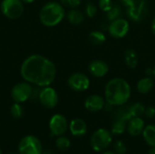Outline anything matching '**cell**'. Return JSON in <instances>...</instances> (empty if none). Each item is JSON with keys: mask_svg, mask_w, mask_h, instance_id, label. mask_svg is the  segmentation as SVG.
Instances as JSON below:
<instances>
[{"mask_svg": "<svg viewBox=\"0 0 155 154\" xmlns=\"http://www.w3.org/2000/svg\"><path fill=\"white\" fill-rule=\"evenodd\" d=\"M66 18H67L68 22L71 25H81L84 22V13L82 11H80L78 9H75V8H73L66 15Z\"/></svg>", "mask_w": 155, "mask_h": 154, "instance_id": "18", "label": "cell"}, {"mask_svg": "<svg viewBox=\"0 0 155 154\" xmlns=\"http://www.w3.org/2000/svg\"><path fill=\"white\" fill-rule=\"evenodd\" d=\"M34 88L28 82H20L14 85L11 90V97L15 103H25L33 95Z\"/></svg>", "mask_w": 155, "mask_h": 154, "instance_id": "7", "label": "cell"}, {"mask_svg": "<svg viewBox=\"0 0 155 154\" xmlns=\"http://www.w3.org/2000/svg\"><path fill=\"white\" fill-rule=\"evenodd\" d=\"M10 113H11L13 118L19 119L24 114V109L19 103H15L10 108Z\"/></svg>", "mask_w": 155, "mask_h": 154, "instance_id": "27", "label": "cell"}, {"mask_svg": "<svg viewBox=\"0 0 155 154\" xmlns=\"http://www.w3.org/2000/svg\"><path fill=\"white\" fill-rule=\"evenodd\" d=\"M61 4L68 8H76L80 5L81 0H61Z\"/></svg>", "mask_w": 155, "mask_h": 154, "instance_id": "31", "label": "cell"}, {"mask_svg": "<svg viewBox=\"0 0 155 154\" xmlns=\"http://www.w3.org/2000/svg\"><path fill=\"white\" fill-rule=\"evenodd\" d=\"M68 128V122L63 114L56 113L51 117L49 121V130L53 136L58 137L64 134Z\"/></svg>", "mask_w": 155, "mask_h": 154, "instance_id": "10", "label": "cell"}, {"mask_svg": "<svg viewBox=\"0 0 155 154\" xmlns=\"http://www.w3.org/2000/svg\"><path fill=\"white\" fill-rule=\"evenodd\" d=\"M120 108L115 113L116 120H122L125 123H128L130 119H132V116L129 112V107H124V105L119 106Z\"/></svg>", "mask_w": 155, "mask_h": 154, "instance_id": "23", "label": "cell"}, {"mask_svg": "<svg viewBox=\"0 0 155 154\" xmlns=\"http://www.w3.org/2000/svg\"><path fill=\"white\" fill-rule=\"evenodd\" d=\"M43 154H49V152H45V153L43 152Z\"/></svg>", "mask_w": 155, "mask_h": 154, "instance_id": "39", "label": "cell"}, {"mask_svg": "<svg viewBox=\"0 0 155 154\" xmlns=\"http://www.w3.org/2000/svg\"><path fill=\"white\" fill-rule=\"evenodd\" d=\"M71 145V142L68 138L61 135L58 136L56 141H55V146L60 150V151H66L67 149H69Z\"/></svg>", "mask_w": 155, "mask_h": 154, "instance_id": "26", "label": "cell"}, {"mask_svg": "<svg viewBox=\"0 0 155 154\" xmlns=\"http://www.w3.org/2000/svg\"><path fill=\"white\" fill-rule=\"evenodd\" d=\"M152 32H153V35L155 36V18L153 20V22H152Z\"/></svg>", "mask_w": 155, "mask_h": 154, "instance_id": "34", "label": "cell"}, {"mask_svg": "<svg viewBox=\"0 0 155 154\" xmlns=\"http://www.w3.org/2000/svg\"><path fill=\"white\" fill-rule=\"evenodd\" d=\"M130 114L133 117H142L145 113V107L141 103H135L129 106Z\"/></svg>", "mask_w": 155, "mask_h": 154, "instance_id": "22", "label": "cell"}, {"mask_svg": "<svg viewBox=\"0 0 155 154\" xmlns=\"http://www.w3.org/2000/svg\"><path fill=\"white\" fill-rule=\"evenodd\" d=\"M125 64L129 68L134 69L138 64V55L134 49H128L124 53Z\"/></svg>", "mask_w": 155, "mask_h": 154, "instance_id": "20", "label": "cell"}, {"mask_svg": "<svg viewBox=\"0 0 155 154\" xmlns=\"http://www.w3.org/2000/svg\"><path fill=\"white\" fill-rule=\"evenodd\" d=\"M96 13H97L96 6L93 3H91V2L87 3V5L85 6V15L88 17L93 18V17H94V15H96Z\"/></svg>", "mask_w": 155, "mask_h": 154, "instance_id": "29", "label": "cell"}, {"mask_svg": "<svg viewBox=\"0 0 155 154\" xmlns=\"http://www.w3.org/2000/svg\"><path fill=\"white\" fill-rule=\"evenodd\" d=\"M153 74V76H154V78H155V66L153 67V73H152Z\"/></svg>", "mask_w": 155, "mask_h": 154, "instance_id": "38", "label": "cell"}, {"mask_svg": "<svg viewBox=\"0 0 155 154\" xmlns=\"http://www.w3.org/2000/svg\"><path fill=\"white\" fill-rule=\"evenodd\" d=\"M114 152L116 154H126L127 146L123 141H116L114 143Z\"/></svg>", "mask_w": 155, "mask_h": 154, "instance_id": "28", "label": "cell"}, {"mask_svg": "<svg viewBox=\"0 0 155 154\" xmlns=\"http://www.w3.org/2000/svg\"><path fill=\"white\" fill-rule=\"evenodd\" d=\"M144 127H145L144 121L142 119V117H133L128 121L126 129L131 136L137 137L143 134Z\"/></svg>", "mask_w": 155, "mask_h": 154, "instance_id": "15", "label": "cell"}, {"mask_svg": "<svg viewBox=\"0 0 155 154\" xmlns=\"http://www.w3.org/2000/svg\"><path fill=\"white\" fill-rule=\"evenodd\" d=\"M144 114L146 115L147 118H153L155 117V108L153 106H149V107L145 108Z\"/></svg>", "mask_w": 155, "mask_h": 154, "instance_id": "32", "label": "cell"}, {"mask_svg": "<svg viewBox=\"0 0 155 154\" xmlns=\"http://www.w3.org/2000/svg\"><path fill=\"white\" fill-rule=\"evenodd\" d=\"M23 3H25V4H32V3H34L35 0H21Z\"/></svg>", "mask_w": 155, "mask_h": 154, "instance_id": "36", "label": "cell"}, {"mask_svg": "<svg viewBox=\"0 0 155 154\" xmlns=\"http://www.w3.org/2000/svg\"><path fill=\"white\" fill-rule=\"evenodd\" d=\"M107 30L112 37L115 39H120L124 38L128 34L130 30V25L126 19L120 17L118 19L111 21Z\"/></svg>", "mask_w": 155, "mask_h": 154, "instance_id": "9", "label": "cell"}, {"mask_svg": "<svg viewBox=\"0 0 155 154\" xmlns=\"http://www.w3.org/2000/svg\"><path fill=\"white\" fill-rule=\"evenodd\" d=\"M2 14L8 19H17L24 12V3L21 0H3L0 5Z\"/></svg>", "mask_w": 155, "mask_h": 154, "instance_id": "6", "label": "cell"}, {"mask_svg": "<svg viewBox=\"0 0 155 154\" xmlns=\"http://www.w3.org/2000/svg\"><path fill=\"white\" fill-rule=\"evenodd\" d=\"M128 17L134 22L143 21L148 14V4L146 0H134V3L126 8Z\"/></svg>", "mask_w": 155, "mask_h": 154, "instance_id": "8", "label": "cell"}, {"mask_svg": "<svg viewBox=\"0 0 155 154\" xmlns=\"http://www.w3.org/2000/svg\"><path fill=\"white\" fill-rule=\"evenodd\" d=\"M65 16L64 5L57 2H48L43 5L39 13V20L45 26L54 27L59 25Z\"/></svg>", "mask_w": 155, "mask_h": 154, "instance_id": "3", "label": "cell"}, {"mask_svg": "<svg viewBox=\"0 0 155 154\" xmlns=\"http://www.w3.org/2000/svg\"><path fill=\"white\" fill-rule=\"evenodd\" d=\"M0 154H3L2 153V151H1V149H0Z\"/></svg>", "mask_w": 155, "mask_h": 154, "instance_id": "40", "label": "cell"}, {"mask_svg": "<svg viewBox=\"0 0 155 154\" xmlns=\"http://www.w3.org/2000/svg\"><path fill=\"white\" fill-rule=\"evenodd\" d=\"M147 154H155V147H151V149L148 151Z\"/></svg>", "mask_w": 155, "mask_h": 154, "instance_id": "35", "label": "cell"}, {"mask_svg": "<svg viewBox=\"0 0 155 154\" xmlns=\"http://www.w3.org/2000/svg\"><path fill=\"white\" fill-rule=\"evenodd\" d=\"M38 99L41 104L48 109L54 108L58 103L57 92L50 85L43 87V89L40 90L38 94Z\"/></svg>", "mask_w": 155, "mask_h": 154, "instance_id": "11", "label": "cell"}, {"mask_svg": "<svg viewBox=\"0 0 155 154\" xmlns=\"http://www.w3.org/2000/svg\"><path fill=\"white\" fill-rule=\"evenodd\" d=\"M126 126L127 125H126L125 122H124L122 120H115V122L113 123L111 133H112V134H115V135L123 134L126 130Z\"/></svg>", "mask_w": 155, "mask_h": 154, "instance_id": "25", "label": "cell"}, {"mask_svg": "<svg viewBox=\"0 0 155 154\" xmlns=\"http://www.w3.org/2000/svg\"><path fill=\"white\" fill-rule=\"evenodd\" d=\"M143 137L150 147H155V124H149L144 127Z\"/></svg>", "mask_w": 155, "mask_h": 154, "instance_id": "19", "label": "cell"}, {"mask_svg": "<svg viewBox=\"0 0 155 154\" xmlns=\"http://www.w3.org/2000/svg\"><path fill=\"white\" fill-rule=\"evenodd\" d=\"M69 131L73 136L75 137L84 136L87 133V124L83 119L80 118L73 119L69 123Z\"/></svg>", "mask_w": 155, "mask_h": 154, "instance_id": "16", "label": "cell"}, {"mask_svg": "<svg viewBox=\"0 0 155 154\" xmlns=\"http://www.w3.org/2000/svg\"><path fill=\"white\" fill-rule=\"evenodd\" d=\"M120 1H121L122 5H123L125 8H127V7H129V6L134 3V0H120Z\"/></svg>", "mask_w": 155, "mask_h": 154, "instance_id": "33", "label": "cell"}, {"mask_svg": "<svg viewBox=\"0 0 155 154\" xmlns=\"http://www.w3.org/2000/svg\"><path fill=\"white\" fill-rule=\"evenodd\" d=\"M106 19L109 21H114L115 19H118L122 16V10L120 8L119 5H113V6L110 8L109 11H107L106 13Z\"/></svg>", "mask_w": 155, "mask_h": 154, "instance_id": "24", "label": "cell"}, {"mask_svg": "<svg viewBox=\"0 0 155 154\" xmlns=\"http://www.w3.org/2000/svg\"><path fill=\"white\" fill-rule=\"evenodd\" d=\"M89 39H90V41H91L94 44L99 45V44H102L103 43L105 42V40H106V35L104 34V32L95 30V31H92V32L89 34Z\"/></svg>", "mask_w": 155, "mask_h": 154, "instance_id": "21", "label": "cell"}, {"mask_svg": "<svg viewBox=\"0 0 155 154\" xmlns=\"http://www.w3.org/2000/svg\"><path fill=\"white\" fill-rule=\"evenodd\" d=\"M154 86V80L152 77H144L138 81L136 88L137 91L142 94H146L152 91Z\"/></svg>", "mask_w": 155, "mask_h": 154, "instance_id": "17", "label": "cell"}, {"mask_svg": "<svg viewBox=\"0 0 155 154\" xmlns=\"http://www.w3.org/2000/svg\"><path fill=\"white\" fill-rule=\"evenodd\" d=\"M67 84L73 91L84 92L90 86V80L88 76L83 73H74L69 76Z\"/></svg>", "mask_w": 155, "mask_h": 154, "instance_id": "12", "label": "cell"}, {"mask_svg": "<svg viewBox=\"0 0 155 154\" xmlns=\"http://www.w3.org/2000/svg\"><path fill=\"white\" fill-rule=\"evenodd\" d=\"M19 154H43V146L38 138L26 135L21 139L18 144Z\"/></svg>", "mask_w": 155, "mask_h": 154, "instance_id": "5", "label": "cell"}, {"mask_svg": "<svg viewBox=\"0 0 155 154\" xmlns=\"http://www.w3.org/2000/svg\"><path fill=\"white\" fill-rule=\"evenodd\" d=\"M89 72L93 76L102 78L108 74L109 66L104 61L96 59L89 64Z\"/></svg>", "mask_w": 155, "mask_h": 154, "instance_id": "14", "label": "cell"}, {"mask_svg": "<svg viewBox=\"0 0 155 154\" xmlns=\"http://www.w3.org/2000/svg\"><path fill=\"white\" fill-rule=\"evenodd\" d=\"M106 104L105 99L99 94H92L84 101V107L88 112L97 113L104 108Z\"/></svg>", "mask_w": 155, "mask_h": 154, "instance_id": "13", "label": "cell"}, {"mask_svg": "<svg viewBox=\"0 0 155 154\" xmlns=\"http://www.w3.org/2000/svg\"><path fill=\"white\" fill-rule=\"evenodd\" d=\"M98 5H99V8L102 11H104V13H106L107 11L110 10V8L113 6L114 4H113L112 0H99Z\"/></svg>", "mask_w": 155, "mask_h": 154, "instance_id": "30", "label": "cell"}, {"mask_svg": "<svg viewBox=\"0 0 155 154\" xmlns=\"http://www.w3.org/2000/svg\"><path fill=\"white\" fill-rule=\"evenodd\" d=\"M20 74L25 82L38 87H45L54 81L56 67L48 58L41 54H32L22 63Z\"/></svg>", "mask_w": 155, "mask_h": 154, "instance_id": "1", "label": "cell"}, {"mask_svg": "<svg viewBox=\"0 0 155 154\" xmlns=\"http://www.w3.org/2000/svg\"><path fill=\"white\" fill-rule=\"evenodd\" d=\"M113 143V135L110 131L104 128L97 129L91 136L90 145L94 152H103L106 150Z\"/></svg>", "mask_w": 155, "mask_h": 154, "instance_id": "4", "label": "cell"}, {"mask_svg": "<svg viewBox=\"0 0 155 154\" xmlns=\"http://www.w3.org/2000/svg\"><path fill=\"white\" fill-rule=\"evenodd\" d=\"M131 86L124 78L111 79L104 88V99L112 106L124 105L131 97Z\"/></svg>", "mask_w": 155, "mask_h": 154, "instance_id": "2", "label": "cell"}, {"mask_svg": "<svg viewBox=\"0 0 155 154\" xmlns=\"http://www.w3.org/2000/svg\"><path fill=\"white\" fill-rule=\"evenodd\" d=\"M12 154H16V153H12ZM18 154H19V153H18Z\"/></svg>", "mask_w": 155, "mask_h": 154, "instance_id": "41", "label": "cell"}, {"mask_svg": "<svg viewBox=\"0 0 155 154\" xmlns=\"http://www.w3.org/2000/svg\"><path fill=\"white\" fill-rule=\"evenodd\" d=\"M102 154H116L114 152H112V151H106V152H104Z\"/></svg>", "mask_w": 155, "mask_h": 154, "instance_id": "37", "label": "cell"}]
</instances>
